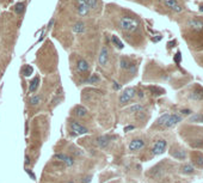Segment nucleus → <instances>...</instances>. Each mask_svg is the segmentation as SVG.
I'll return each mask as SVG.
<instances>
[{"mask_svg": "<svg viewBox=\"0 0 203 183\" xmlns=\"http://www.w3.org/2000/svg\"><path fill=\"white\" fill-rule=\"evenodd\" d=\"M74 110H75V115H78L79 117H84V116H86V114H87V109L82 105H77Z\"/></svg>", "mask_w": 203, "mask_h": 183, "instance_id": "nucleus-15", "label": "nucleus"}, {"mask_svg": "<svg viewBox=\"0 0 203 183\" xmlns=\"http://www.w3.org/2000/svg\"><path fill=\"white\" fill-rule=\"evenodd\" d=\"M163 3L172 11H175V12H182L183 11V7L178 4L177 0H163Z\"/></svg>", "mask_w": 203, "mask_h": 183, "instance_id": "nucleus-6", "label": "nucleus"}, {"mask_svg": "<svg viewBox=\"0 0 203 183\" xmlns=\"http://www.w3.org/2000/svg\"><path fill=\"white\" fill-rule=\"evenodd\" d=\"M85 24L82 23V22H78V23H75L74 25H73V31L75 33V34H82L84 31H85Z\"/></svg>", "mask_w": 203, "mask_h": 183, "instance_id": "nucleus-14", "label": "nucleus"}, {"mask_svg": "<svg viewBox=\"0 0 203 183\" xmlns=\"http://www.w3.org/2000/svg\"><path fill=\"white\" fill-rule=\"evenodd\" d=\"M144 146V141L141 139H135L129 144V150L130 151H137Z\"/></svg>", "mask_w": 203, "mask_h": 183, "instance_id": "nucleus-11", "label": "nucleus"}, {"mask_svg": "<svg viewBox=\"0 0 203 183\" xmlns=\"http://www.w3.org/2000/svg\"><path fill=\"white\" fill-rule=\"evenodd\" d=\"M131 129H134V126H128V127L124 128V132H128V131H131Z\"/></svg>", "mask_w": 203, "mask_h": 183, "instance_id": "nucleus-34", "label": "nucleus"}, {"mask_svg": "<svg viewBox=\"0 0 203 183\" xmlns=\"http://www.w3.org/2000/svg\"><path fill=\"white\" fill-rule=\"evenodd\" d=\"M192 99H195V101H199V99H203V90H201V89H198V90H195L194 92L191 94V96H190Z\"/></svg>", "mask_w": 203, "mask_h": 183, "instance_id": "nucleus-17", "label": "nucleus"}, {"mask_svg": "<svg viewBox=\"0 0 203 183\" xmlns=\"http://www.w3.org/2000/svg\"><path fill=\"white\" fill-rule=\"evenodd\" d=\"M134 96H135V89L128 87V89H126L123 91V94L120 96V103L121 104H127Z\"/></svg>", "mask_w": 203, "mask_h": 183, "instance_id": "nucleus-2", "label": "nucleus"}, {"mask_svg": "<svg viewBox=\"0 0 203 183\" xmlns=\"http://www.w3.org/2000/svg\"><path fill=\"white\" fill-rule=\"evenodd\" d=\"M175 44H176V41H171L168 43V47H175Z\"/></svg>", "mask_w": 203, "mask_h": 183, "instance_id": "nucleus-36", "label": "nucleus"}, {"mask_svg": "<svg viewBox=\"0 0 203 183\" xmlns=\"http://www.w3.org/2000/svg\"><path fill=\"white\" fill-rule=\"evenodd\" d=\"M168 117H170V114H164V115H161V116H160V117L158 118L157 123H158L159 126H165V123L167 122Z\"/></svg>", "mask_w": 203, "mask_h": 183, "instance_id": "nucleus-19", "label": "nucleus"}, {"mask_svg": "<svg viewBox=\"0 0 203 183\" xmlns=\"http://www.w3.org/2000/svg\"><path fill=\"white\" fill-rule=\"evenodd\" d=\"M41 101H42V97L41 96H33L30 98V104L31 105H37V104L41 103Z\"/></svg>", "mask_w": 203, "mask_h": 183, "instance_id": "nucleus-26", "label": "nucleus"}, {"mask_svg": "<svg viewBox=\"0 0 203 183\" xmlns=\"http://www.w3.org/2000/svg\"><path fill=\"white\" fill-rule=\"evenodd\" d=\"M111 41H112V43H113L116 47H117L118 49H123L124 46H123V43L120 41V38H118L117 36H112V37H111Z\"/></svg>", "mask_w": 203, "mask_h": 183, "instance_id": "nucleus-22", "label": "nucleus"}, {"mask_svg": "<svg viewBox=\"0 0 203 183\" xmlns=\"http://www.w3.org/2000/svg\"><path fill=\"white\" fill-rule=\"evenodd\" d=\"M99 80H100V78L98 74H92L87 80H86V84H97V83H99Z\"/></svg>", "mask_w": 203, "mask_h": 183, "instance_id": "nucleus-21", "label": "nucleus"}, {"mask_svg": "<svg viewBox=\"0 0 203 183\" xmlns=\"http://www.w3.org/2000/svg\"><path fill=\"white\" fill-rule=\"evenodd\" d=\"M29 162H30V159H29V156L25 155V164H29Z\"/></svg>", "mask_w": 203, "mask_h": 183, "instance_id": "nucleus-37", "label": "nucleus"}, {"mask_svg": "<svg viewBox=\"0 0 203 183\" xmlns=\"http://www.w3.org/2000/svg\"><path fill=\"white\" fill-rule=\"evenodd\" d=\"M110 140H111L110 137H99V138L97 139V144H98V146H100V147H106V145L110 142Z\"/></svg>", "mask_w": 203, "mask_h": 183, "instance_id": "nucleus-16", "label": "nucleus"}, {"mask_svg": "<svg viewBox=\"0 0 203 183\" xmlns=\"http://www.w3.org/2000/svg\"><path fill=\"white\" fill-rule=\"evenodd\" d=\"M199 11H201V12H203V4L199 6Z\"/></svg>", "mask_w": 203, "mask_h": 183, "instance_id": "nucleus-40", "label": "nucleus"}, {"mask_svg": "<svg viewBox=\"0 0 203 183\" xmlns=\"http://www.w3.org/2000/svg\"><path fill=\"white\" fill-rule=\"evenodd\" d=\"M77 70H78V72H80V73L87 72V71L90 70V65H89V62H87L86 60L80 59V60H78V62H77Z\"/></svg>", "mask_w": 203, "mask_h": 183, "instance_id": "nucleus-9", "label": "nucleus"}, {"mask_svg": "<svg viewBox=\"0 0 203 183\" xmlns=\"http://www.w3.org/2000/svg\"><path fill=\"white\" fill-rule=\"evenodd\" d=\"M33 71H34V68H33L30 65H25V66L22 68V73H23L24 77H29V76L33 73Z\"/></svg>", "mask_w": 203, "mask_h": 183, "instance_id": "nucleus-18", "label": "nucleus"}, {"mask_svg": "<svg viewBox=\"0 0 203 183\" xmlns=\"http://www.w3.org/2000/svg\"><path fill=\"white\" fill-rule=\"evenodd\" d=\"M97 5H98V0H89V3H87V6L90 10H96Z\"/></svg>", "mask_w": 203, "mask_h": 183, "instance_id": "nucleus-28", "label": "nucleus"}, {"mask_svg": "<svg viewBox=\"0 0 203 183\" xmlns=\"http://www.w3.org/2000/svg\"><path fill=\"white\" fill-rule=\"evenodd\" d=\"M91 179V177H87V178H84V183H89Z\"/></svg>", "mask_w": 203, "mask_h": 183, "instance_id": "nucleus-38", "label": "nucleus"}, {"mask_svg": "<svg viewBox=\"0 0 203 183\" xmlns=\"http://www.w3.org/2000/svg\"><path fill=\"white\" fill-rule=\"evenodd\" d=\"M190 113H191V111H190L189 109H188V110H186V109H184V110H182V114H184V115H188V114H190Z\"/></svg>", "mask_w": 203, "mask_h": 183, "instance_id": "nucleus-35", "label": "nucleus"}, {"mask_svg": "<svg viewBox=\"0 0 203 183\" xmlns=\"http://www.w3.org/2000/svg\"><path fill=\"white\" fill-rule=\"evenodd\" d=\"M14 11H16V13H18V15L23 13V12L25 11V4H24V3H18V4H16Z\"/></svg>", "mask_w": 203, "mask_h": 183, "instance_id": "nucleus-23", "label": "nucleus"}, {"mask_svg": "<svg viewBox=\"0 0 203 183\" xmlns=\"http://www.w3.org/2000/svg\"><path fill=\"white\" fill-rule=\"evenodd\" d=\"M56 159H59V160H62L66 165H68V166H72L73 164H74V160H73V158L72 157H68V156H66V155H64V153H56L55 156H54Z\"/></svg>", "mask_w": 203, "mask_h": 183, "instance_id": "nucleus-10", "label": "nucleus"}, {"mask_svg": "<svg viewBox=\"0 0 203 183\" xmlns=\"http://www.w3.org/2000/svg\"><path fill=\"white\" fill-rule=\"evenodd\" d=\"M172 155H173V157L177 158V159H179V160H183V159H185V157H186L185 151H183V150L178 151V152H173Z\"/></svg>", "mask_w": 203, "mask_h": 183, "instance_id": "nucleus-20", "label": "nucleus"}, {"mask_svg": "<svg viewBox=\"0 0 203 183\" xmlns=\"http://www.w3.org/2000/svg\"><path fill=\"white\" fill-rule=\"evenodd\" d=\"M120 26H121L122 30H124V31L134 33V31H136V30L139 29L140 23L135 18L124 16V17H121V19H120Z\"/></svg>", "mask_w": 203, "mask_h": 183, "instance_id": "nucleus-1", "label": "nucleus"}, {"mask_svg": "<svg viewBox=\"0 0 203 183\" xmlns=\"http://www.w3.org/2000/svg\"><path fill=\"white\" fill-rule=\"evenodd\" d=\"M195 163L197 164V166H203V156L198 153V155L196 156V160H195Z\"/></svg>", "mask_w": 203, "mask_h": 183, "instance_id": "nucleus-30", "label": "nucleus"}, {"mask_svg": "<svg viewBox=\"0 0 203 183\" xmlns=\"http://www.w3.org/2000/svg\"><path fill=\"white\" fill-rule=\"evenodd\" d=\"M40 85V78L38 77H35L31 81H30V85H29V92H35V91L37 90Z\"/></svg>", "mask_w": 203, "mask_h": 183, "instance_id": "nucleus-13", "label": "nucleus"}, {"mask_svg": "<svg viewBox=\"0 0 203 183\" xmlns=\"http://www.w3.org/2000/svg\"><path fill=\"white\" fill-rule=\"evenodd\" d=\"M190 122H199V123H203V114H196V115L191 116Z\"/></svg>", "mask_w": 203, "mask_h": 183, "instance_id": "nucleus-24", "label": "nucleus"}, {"mask_svg": "<svg viewBox=\"0 0 203 183\" xmlns=\"http://www.w3.org/2000/svg\"><path fill=\"white\" fill-rule=\"evenodd\" d=\"M181 61H182V55H181V53L178 52V53L175 55V62H176V64H181Z\"/></svg>", "mask_w": 203, "mask_h": 183, "instance_id": "nucleus-32", "label": "nucleus"}, {"mask_svg": "<svg viewBox=\"0 0 203 183\" xmlns=\"http://www.w3.org/2000/svg\"><path fill=\"white\" fill-rule=\"evenodd\" d=\"M113 89H115V90H120L121 86L118 85V83H113Z\"/></svg>", "mask_w": 203, "mask_h": 183, "instance_id": "nucleus-33", "label": "nucleus"}, {"mask_svg": "<svg viewBox=\"0 0 203 183\" xmlns=\"http://www.w3.org/2000/svg\"><path fill=\"white\" fill-rule=\"evenodd\" d=\"M68 183H74V182H68Z\"/></svg>", "mask_w": 203, "mask_h": 183, "instance_id": "nucleus-41", "label": "nucleus"}, {"mask_svg": "<svg viewBox=\"0 0 203 183\" xmlns=\"http://www.w3.org/2000/svg\"><path fill=\"white\" fill-rule=\"evenodd\" d=\"M120 65H121V68L123 70H129V66H130V62L126 59V57H122L121 61H120Z\"/></svg>", "mask_w": 203, "mask_h": 183, "instance_id": "nucleus-25", "label": "nucleus"}, {"mask_svg": "<svg viewBox=\"0 0 203 183\" xmlns=\"http://www.w3.org/2000/svg\"><path fill=\"white\" fill-rule=\"evenodd\" d=\"M150 90L152 91V92H154V95H163L164 94V90L158 89V87H154V86H151Z\"/></svg>", "mask_w": 203, "mask_h": 183, "instance_id": "nucleus-31", "label": "nucleus"}, {"mask_svg": "<svg viewBox=\"0 0 203 183\" xmlns=\"http://www.w3.org/2000/svg\"><path fill=\"white\" fill-rule=\"evenodd\" d=\"M166 145H167V144H166V141H165V140H158V141L154 144L153 148H152L153 155L158 156V155L164 153V151L166 150Z\"/></svg>", "mask_w": 203, "mask_h": 183, "instance_id": "nucleus-4", "label": "nucleus"}, {"mask_svg": "<svg viewBox=\"0 0 203 183\" xmlns=\"http://www.w3.org/2000/svg\"><path fill=\"white\" fill-rule=\"evenodd\" d=\"M144 108H143V105H141V104H135V105H133L130 109H129V111L130 113H140V111H142Z\"/></svg>", "mask_w": 203, "mask_h": 183, "instance_id": "nucleus-27", "label": "nucleus"}, {"mask_svg": "<svg viewBox=\"0 0 203 183\" xmlns=\"http://www.w3.org/2000/svg\"><path fill=\"white\" fill-rule=\"evenodd\" d=\"M53 23H54V19H51V20H50V22H49V24H48V26H49V28H50V26H51V25H53Z\"/></svg>", "mask_w": 203, "mask_h": 183, "instance_id": "nucleus-39", "label": "nucleus"}, {"mask_svg": "<svg viewBox=\"0 0 203 183\" xmlns=\"http://www.w3.org/2000/svg\"><path fill=\"white\" fill-rule=\"evenodd\" d=\"M181 121H182V116L181 115H178V114H170V117H168V120H167V122L165 123L164 127L171 128L173 126H176L178 122H181Z\"/></svg>", "mask_w": 203, "mask_h": 183, "instance_id": "nucleus-5", "label": "nucleus"}, {"mask_svg": "<svg viewBox=\"0 0 203 183\" xmlns=\"http://www.w3.org/2000/svg\"><path fill=\"white\" fill-rule=\"evenodd\" d=\"M77 10H78V13L80 16H87L89 12H90V9H89V6L86 4H78Z\"/></svg>", "mask_w": 203, "mask_h": 183, "instance_id": "nucleus-12", "label": "nucleus"}, {"mask_svg": "<svg viewBox=\"0 0 203 183\" xmlns=\"http://www.w3.org/2000/svg\"><path fill=\"white\" fill-rule=\"evenodd\" d=\"M98 61H99V65L103 66V67L108 65V61H109V50H108L106 47H103V48L100 49Z\"/></svg>", "mask_w": 203, "mask_h": 183, "instance_id": "nucleus-7", "label": "nucleus"}, {"mask_svg": "<svg viewBox=\"0 0 203 183\" xmlns=\"http://www.w3.org/2000/svg\"><path fill=\"white\" fill-rule=\"evenodd\" d=\"M71 129H72V132H73L74 134H78V135L86 134V133L89 132L87 128L84 127V126L80 125V123H78V122H75V121H72V122H71Z\"/></svg>", "mask_w": 203, "mask_h": 183, "instance_id": "nucleus-3", "label": "nucleus"}, {"mask_svg": "<svg viewBox=\"0 0 203 183\" xmlns=\"http://www.w3.org/2000/svg\"><path fill=\"white\" fill-rule=\"evenodd\" d=\"M192 172H194L192 165L188 164V165H184V166H183V174H192Z\"/></svg>", "mask_w": 203, "mask_h": 183, "instance_id": "nucleus-29", "label": "nucleus"}, {"mask_svg": "<svg viewBox=\"0 0 203 183\" xmlns=\"http://www.w3.org/2000/svg\"><path fill=\"white\" fill-rule=\"evenodd\" d=\"M188 26L195 31H201L203 30V20L201 19H197V18H194V19H190L188 22Z\"/></svg>", "mask_w": 203, "mask_h": 183, "instance_id": "nucleus-8", "label": "nucleus"}]
</instances>
